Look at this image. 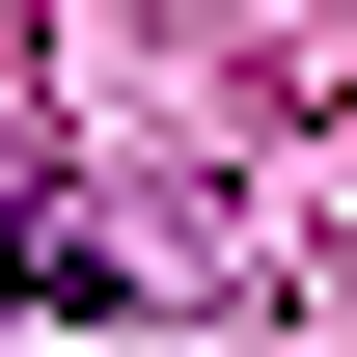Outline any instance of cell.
I'll list each match as a JSON object with an SVG mask.
<instances>
[{
	"mask_svg": "<svg viewBox=\"0 0 357 357\" xmlns=\"http://www.w3.org/2000/svg\"><path fill=\"white\" fill-rule=\"evenodd\" d=\"M0 303H192V248L165 220H137V192H83V165H0Z\"/></svg>",
	"mask_w": 357,
	"mask_h": 357,
	"instance_id": "cell-1",
	"label": "cell"
}]
</instances>
